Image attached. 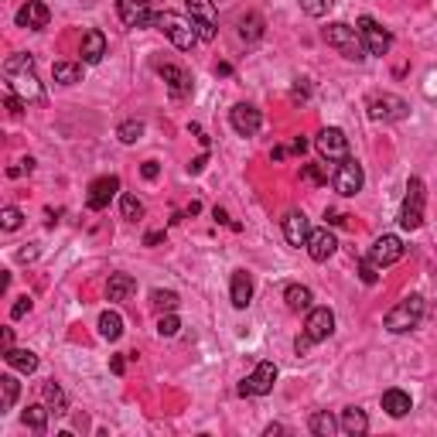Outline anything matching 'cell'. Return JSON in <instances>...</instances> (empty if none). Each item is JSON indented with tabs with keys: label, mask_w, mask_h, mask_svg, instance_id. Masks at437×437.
Wrapping results in <instances>:
<instances>
[{
	"label": "cell",
	"mask_w": 437,
	"mask_h": 437,
	"mask_svg": "<svg viewBox=\"0 0 437 437\" xmlns=\"http://www.w3.org/2000/svg\"><path fill=\"white\" fill-rule=\"evenodd\" d=\"M28 69H35V58H31V55H24V51H17V55H10V58L3 62V76L28 72Z\"/></svg>",
	"instance_id": "74e56055"
},
{
	"label": "cell",
	"mask_w": 437,
	"mask_h": 437,
	"mask_svg": "<svg viewBox=\"0 0 437 437\" xmlns=\"http://www.w3.org/2000/svg\"><path fill=\"white\" fill-rule=\"evenodd\" d=\"M117 14L126 28H147L158 24V14H151L147 0H117Z\"/></svg>",
	"instance_id": "8fae6325"
},
{
	"label": "cell",
	"mask_w": 437,
	"mask_h": 437,
	"mask_svg": "<svg viewBox=\"0 0 437 437\" xmlns=\"http://www.w3.org/2000/svg\"><path fill=\"white\" fill-rule=\"evenodd\" d=\"M181 331V321H178V315L174 311H164L160 315V321H158V335L160 338H174Z\"/></svg>",
	"instance_id": "f35d334b"
},
{
	"label": "cell",
	"mask_w": 437,
	"mask_h": 437,
	"mask_svg": "<svg viewBox=\"0 0 437 437\" xmlns=\"http://www.w3.org/2000/svg\"><path fill=\"white\" fill-rule=\"evenodd\" d=\"M324 41H328V48H335V51H338L342 58H349V62H362V58H369V51H365V44H362V35H358V28L345 24V21L328 24V28H324Z\"/></svg>",
	"instance_id": "6da1fadb"
},
{
	"label": "cell",
	"mask_w": 437,
	"mask_h": 437,
	"mask_svg": "<svg viewBox=\"0 0 437 437\" xmlns=\"http://www.w3.org/2000/svg\"><path fill=\"white\" fill-rule=\"evenodd\" d=\"M331 3H335V0H301V10H304L308 17H324V14L331 10Z\"/></svg>",
	"instance_id": "60d3db41"
},
{
	"label": "cell",
	"mask_w": 437,
	"mask_h": 437,
	"mask_svg": "<svg viewBox=\"0 0 437 437\" xmlns=\"http://www.w3.org/2000/svg\"><path fill=\"white\" fill-rule=\"evenodd\" d=\"M3 362H7L10 369L24 372V376H31V372L38 369V356H35L31 349H7V352H3Z\"/></svg>",
	"instance_id": "cb8c5ba5"
},
{
	"label": "cell",
	"mask_w": 437,
	"mask_h": 437,
	"mask_svg": "<svg viewBox=\"0 0 437 437\" xmlns=\"http://www.w3.org/2000/svg\"><path fill=\"white\" fill-rule=\"evenodd\" d=\"M331 185H335V192H338V195H345V199L358 195V192H362V185H365V171H362V164H358L356 158L338 160Z\"/></svg>",
	"instance_id": "8992f818"
},
{
	"label": "cell",
	"mask_w": 437,
	"mask_h": 437,
	"mask_svg": "<svg viewBox=\"0 0 437 437\" xmlns=\"http://www.w3.org/2000/svg\"><path fill=\"white\" fill-rule=\"evenodd\" d=\"M51 72H55V82H62V85H76L82 79V65L76 62H58Z\"/></svg>",
	"instance_id": "836d02e7"
},
{
	"label": "cell",
	"mask_w": 437,
	"mask_h": 437,
	"mask_svg": "<svg viewBox=\"0 0 437 437\" xmlns=\"http://www.w3.org/2000/svg\"><path fill=\"white\" fill-rule=\"evenodd\" d=\"M212 215H215V222H229V215H226V208H219V205L212 208Z\"/></svg>",
	"instance_id": "9f6ffc18"
},
{
	"label": "cell",
	"mask_w": 437,
	"mask_h": 437,
	"mask_svg": "<svg viewBox=\"0 0 437 437\" xmlns=\"http://www.w3.org/2000/svg\"><path fill=\"white\" fill-rule=\"evenodd\" d=\"M358 277H362V283H369V287H372V283L379 280V267H376L369 256H362V260H358Z\"/></svg>",
	"instance_id": "b9f144b4"
},
{
	"label": "cell",
	"mask_w": 437,
	"mask_h": 437,
	"mask_svg": "<svg viewBox=\"0 0 437 437\" xmlns=\"http://www.w3.org/2000/svg\"><path fill=\"white\" fill-rule=\"evenodd\" d=\"M331 331H335V311H331V308H311V311H308V321H304V335L318 345Z\"/></svg>",
	"instance_id": "9a60e30c"
},
{
	"label": "cell",
	"mask_w": 437,
	"mask_h": 437,
	"mask_svg": "<svg viewBox=\"0 0 437 437\" xmlns=\"http://www.w3.org/2000/svg\"><path fill=\"white\" fill-rule=\"evenodd\" d=\"M229 301H233V308H239V311L253 301V277H249L246 270H236V274H233V283H229Z\"/></svg>",
	"instance_id": "7402d4cb"
},
{
	"label": "cell",
	"mask_w": 437,
	"mask_h": 437,
	"mask_svg": "<svg viewBox=\"0 0 437 437\" xmlns=\"http://www.w3.org/2000/svg\"><path fill=\"white\" fill-rule=\"evenodd\" d=\"M119 212H123V219H126V222H137V219H144V201L126 192V195L119 199Z\"/></svg>",
	"instance_id": "e575fe53"
},
{
	"label": "cell",
	"mask_w": 437,
	"mask_h": 437,
	"mask_svg": "<svg viewBox=\"0 0 437 437\" xmlns=\"http://www.w3.org/2000/svg\"><path fill=\"white\" fill-rule=\"evenodd\" d=\"M215 76H233V65H229V62H219V65H215Z\"/></svg>",
	"instance_id": "816d5d0a"
},
{
	"label": "cell",
	"mask_w": 437,
	"mask_h": 437,
	"mask_svg": "<svg viewBox=\"0 0 437 437\" xmlns=\"http://www.w3.org/2000/svg\"><path fill=\"white\" fill-rule=\"evenodd\" d=\"M290 151H294V154H304V151H308V140H304V137H297V140H294V147H290Z\"/></svg>",
	"instance_id": "f5cc1de1"
},
{
	"label": "cell",
	"mask_w": 437,
	"mask_h": 437,
	"mask_svg": "<svg viewBox=\"0 0 437 437\" xmlns=\"http://www.w3.org/2000/svg\"><path fill=\"white\" fill-rule=\"evenodd\" d=\"M239 38L246 41V44L263 38V17H260V14H246V17L239 21Z\"/></svg>",
	"instance_id": "4dcf8cb0"
},
{
	"label": "cell",
	"mask_w": 437,
	"mask_h": 437,
	"mask_svg": "<svg viewBox=\"0 0 437 437\" xmlns=\"http://www.w3.org/2000/svg\"><path fill=\"white\" fill-rule=\"evenodd\" d=\"M103 55H106V35L96 31V28L85 31V35H82V62H85V65H99Z\"/></svg>",
	"instance_id": "44dd1931"
},
{
	"label": "cell",
	"mask_w": 437,
	"mask_h": 437,
	"mask_svg": "<svg viewBox=\"0 0 437 437\" xmlns=\"http://www.w3.org/2000/svg\"><path fill=\"white\" fill-rule=\"evenodd\" d=\"M406 113H410V106H406L399 96H393V92H379V96H372V99H369V117H372V119L397 123V119H403Z\"/></svg>",
	"instance_id": "9c48e42d"
},
{
	"label": "cell",
	"mask_w": 437,
	"mask_h": 437,
	"mask_svg": "<svg viewBox=\"0 0 437 437\" xmlns=\"http://www.w3.org/2000/svg\"><path fill=\"white\" fill-rule=\"evenodd\" d=\"M17 393H21V383L7 372V376H0V413H7L14 403H17Z\"/></svg>",
	"instance_id": "1f68e13d"
},
{
	"label": "cell",
	"mask_w": 437,
	"mask_h": 437,
	"mask_svg": "<svg viewBox=\"0 0 437 437\" xmlns=\"http://www.w3.org/2000/svg\"><path fill=\"white\" fill-rule=\"evenodd\" d=\"M283 301H287L290 311H311V287H304V283H290V287L283 290Z\"/></svg>",
	"instance_id": "f1b7e54d"
},
{
	"label": "cell",
	"mask_w": 437,
	"mask_h": 437,
	"mask_svg": "<svg viewBox=\"0 0 437 437\" xmlns=\"http://www.w3.org/2000/svg\"><path fill=\"white\" fill-rule=\"evenodd\" d=\"M301 178L311 181V185H328V174L321 171L318 164H301Z\"/></svg>",
	"instance_id": "7bdbcfd3"
},
{
	"label": "cell",
	"mask_w": 437,
	"mask_h": 437,
	"mask_svg": "<svg viewBox=\"0 0 437 437\" xmlns=\"http://www.w3.org/2000/svg\"><path fill=\"white\" fill-rule=\"evenodd\" d=\"M308 427H311V434H318V437H331L335 431H342V424H338L328 410H315L311 420H308Z\"/></svg>",
	"instance_id": "f546056e"
},
{
	"label": "cell",
	"mask_w": 437,
	"mask_h": 437,
	"mask_svg": "<svg viewBox=\"0 0 437 437\" xmlns=\"http://www.w3.org/2000/svg\"><path fill=\"white\" fill-rule=\"evenodd\" d=\"M117 137L123 144H137V140L144 137V123H140V119H123L117 126Z\"/></svg>",
	"instance_id": "8d00e7d4"
},
{
	"label": "cell",
	"mask_w": 437,
	"mask_h": 437,
	"mask_svg": "<svg viewBox=\"0 0 437 437\" xmlns=\"http://www.w3.org/2000/svg\"><path fill=\"white\" fill-rule=\"evenodd\" d=\"M311 345H315V342H311L308 335H297V342H294V352H297V356H308V352H311Z\"/></svg>",
	"instance_id": "c3c4849f"
},
{
	"label": "cell",
	"mask_w": 437,
	"mask_h": 437,
	"mask_svg": "<svg viewBox=\"0 0 437 437\" xmlns=\"http://www.w3.org/2000/svg\"><path fill=\"white\" fill-rule=\"evenodd\" d=\"M158 28L171 38V44L178 48V51H192L195 48V41H199V31H195V24L192 21H185L181 14H174V10H160L158 14Z\"/></svg>",
	"instance_id": "3957f363"
},
{
	"label": "cell",
	"mask_w": 437,
	"mask_h": 437,
	"mask_svg": "<svg viewBox=\"0 0 437 437\" xmlns=\"http://www.w3.org/2000/svg\"><path fill=\"white\" fill-rule=\"evenodd\" d=\"M160 239H164V233H147V236H144V246H158Z\"/></svg>",
	"instance_id": "f907efd6"
},
{
	"label": "cell",
	"mask_w": 437,
	"mask_h": 437,
	"mask_svg": "<svg viewBox=\"0 0 437 437\" xmlns=\"http://www.w3.org/2000/svg\"><path fill=\"white\" fill-rule=\"evenodd\" d=\"M280 226H283V239H287L290 246L301 249V246L308 242V233H311V229H308V215H304V212H297V208L287 212V215L280 219Z\"/></svg>",
	"instance_id": "d6986e66"
},
{
	"label": "cell",
	"mask_w": 437,
	"mask_h": 437,
	"mask_svg": "<svg viewBox=\"0 0 437 437\" xmlns=\"http://www.w3.org/2000/svg\"><path fill=\"white\" fill-rule=\"evenodd\" d=\"M41 393H44V403L51 406V413H55V417L69 413V397H65V390H62L55 379H48V383L41 386Z\"/></svg>",
	"instance_id": "4316f807"
},
{
	"label": "cell",
	"mask_w": 437,
	"mask_h": 437,
	"mask_svg": "<svg viewBox=\"0 0 437 437\" xmlns=\"http://www.w3.org/2000/svg\"><path fill=\"white\" fill-rule=\"evenodd\" d=\"M24 106H28V103H24L17 92H10V96H7V110H10L14 117H21V113H24Z\"/></svg>",
	"instance_id": "bcb514c9"
},
{
	"label": "cell",
	"mask_w": 437,
	"mask_h": 437,
	"mask_svg": "<svg viewBox=\"0 0 437 437\" xmlns=\"http://www.w3.org/2000/svg\"><path fill=\"white\" fill-rule=\"evenodd\" d=\"M270 158H274V160H283V158H287V147H274V154H270Z\"/></svg>",
	"instance_id": "680465c9"
},
{
	"label": "cell",
	"mask_w": 437,
	"mask_h": 437,
	"mask_svg": "<svg viewBox=\"0 0 437 437\" xmlns=\"http://www.w3.org/2000/svg\"><path fill=\"white\" fill-rule=\"evenodd\" d=\"M151 304H154L160 315H164V311H174V308L181 304V297H178L174 290H160V287H158V290H151Z\"/></svg>",
	"instance_id": "d590c367"
},
{
	"label": "cell",
	"mask_w": 437,
	"mask_h": 437,
	"mask_svg": "<svg viewBox=\"0 0 437 437\" xmlns=\"http://www.w3.org/2000/svg\"><path fill=\"white\" fill-rule=\"evenodd\" d=\"M110 369H113L117 376H123V356H113V362H110Z\"/></svg>",
	"instance_id": "11a10c76"
},
{
	"label": "cell",
	"mask_w": 437,
	"mask_h": 437,
	"mask_svg": "<svg viewBox=\"0 0 437 437\" xmlns=\"http://www.w3.org/2000/svg\"><path fill=\"white\" fill-rule=\"evenodd\" d=\"M119 192V178L117 174H106V178H96L92 185H89V195H85V205L92 208V212H103L110 199Z\"/></svg>",
	"instance_id": "e0dca14e"
},
{
	"label": "cell",
	"mask_w": 437,
	"mask_h": 437,
	"mask_svg": "<svg viewBox=\"0 0 437 437\" xmlns=\"http://www.w3.org/2000/svg\"><path fill=\"white\" fill-rule=\"evenodd\" d=\"M7 85H10V92H17L24 103H44V89H41V82H38V76H35V69L7 76Z\"/></svg>",
	"instance_id": "5bb4252c"
},
{
	"label": "cell",
	"mask_w": 437,
	"mask_h": 437,
	"mask_svg": "<svg viewBox=\"0 0 437 437\" xmlns=\"http://www.w3.org/2000/svg\"><path fill=\"white\" fill-rule=\"evenodd\" d=\"M424 311H427V301H424L420 294H410V297H403L399 304H393V308L386 311L383 324H386L393 335H403V331H413V328L424 321Z\"/></svg>",
	"instance_id": "7a4b0ae2"
},
{
	"label": "cell",
	"mask_w": 437,
	"mask_h": 437,
	"mask_svg": "<svg viewBox=\"0 0 437 437\" xmlns=\"http://www.w3.org/2000/svg\"><path fill=\"white\" fill-rule=\"evenodd\" d=\"M199 212H201V205H199V201H192V205L185 208V215H199Z\"/></svg>",
	"instance_id": "91938a15"
},
{
	"label": "cell",
	"mask_w": 437,
	"mask_h": 437,
	"mask_svg": "<svg viewBox=\"0 0 437 437\" xmlns=\"http://www.w3.org/2000/svg\"><path fill=\"white\" fill-rule=\"evenodd\" d=\"M277 383V365L274 362H256V369L239 383V397H267Z\"/></svg>",
	"instance_id": "ba28073f"
},
{
	"label": "cell",
	"mask_w": 437,
	"mask_h": 437,
	"mask_svg": "<svg viewBox=\"0 0 437 437\" xmlns=\"http://www.w3.org/2000/svg\"><path fill=\"white\" fill-rule=\"evenodd\" d=\"M21 222H24V215H21V208H14V205H7V208L0 212V226H3L7 233H14V229H21Z\"/></svg>",
	"instance_id": "ab89813d"
},
{
	"label": "cell",
	"mask_w": 437,
	"mask_h": 437,
	"mask_svg": "<svg viewBox=\"0 0 437 437\" xmlns=\"http://www.w3.org/2000/svg\"><path fill=\"white\" fill-rule=\"evenodd\" d=\"M133 290H137V280L130 277V274H113L110 283H106V297L110 301H126Z\"/></svg>",
	"instance_id": "83f0119b"
},
{
	"label": "cell",
	"mask_w": 437,
	"mask_h": 437,
	"mask_svg": "<svg viewBox=\"0 0 437 437\" xmlns=\"http://www.w3.org/2000/svg\"><path fill=\"white\" fill-rule=\"evenodd\" d=\"M338 424H342V431L349 437H362L369 431V417H365V410H358V406H345Z\"/></svg>",
	"instance_id": "603a6c76"
},
{
	"label": "cell",
	"mask_w": 437,
	"mask_h": 437,
	"mask_svg": "<svg viewBox=\"0 0 437 437\" xmlns=\"http://www.w3.org/2000/svg\"><path fill=\"white\" fill-rule=\"evenodd\" d=\"M48 417H51V406L48 403H31L28 410H24V427L28 431H35V434H44L48 431Z\"/></svg>",
	"instance_id": "d4e9b609"
},
{
	"label": "cell",
	"mask_w": 437,
	"mask_h": 437,
	"mask_svg": "<svg viewBox=\"0 0 437 437\" xmlns=\"http://www.w3.org/2000/svg\"><path fill=\"white\" fill-rule=\"evenodd\" d=\"M410 406H413V403H410V393H403V390H386V393H383V410H386L390 417H397V420L410 413Z\"/></svg>",
	"instance_id": "484cf974"
},
{
	"label": "cell",
	"mask_w": 437,
	"mask_h": 437,
	"mask_svg": "<svg viewBox=\"0 0 437 437\" xmlns=\"http://www.w3.org/2000/svg\"><path fill=\"white\" fill-rule=\"evenodd\" d=\"M304 246H308V256H311L315 263H324V260H328V256L338 249V239L331 236L328 229H311Z\"/></svg>",
	"instance_id": "ffe728a7"
},
{
	"label": "cell",
	"mask_w": 437,
	"mask_h": 437,
	"mask_svg": "<svg viewBox=\"0 0 437 437\" xmlns=\"http://www.w3.org/2000/svg\"><path fill=\"white\" fill-rule=\"evenodd\" d=\"M358 35H362V44H365V51L369 55H376V58H383L386 51H390V44H393V35L376 21V17H369V14H362L358 17Z\"/></svg>",
	"instance_id": "5b68a950"
},
{
	"label": "cell",
	"mask_w": 437,
	"mask_h": 437,
	"mask_svg": "<svg viewBox=\"0 0 437 437\" xmlns=\"http://www.w3.org/2000/svg\"><path fill=\"white\" fill-rule=\"evenodd\" d=\"M205 164H208V154H199V158L188 164V174H201V171H205Z\"/></svg>",
	"instance_id": "681fc988"
},
{
	"label": "cell",
	"mask_w": 437,
	"mask_h": 437,
	"mask_svg": "<svg viewBox=\"0 0 437 437\" xmlns=\"http://www.w3.org/2000/svg\"><path fill=\"white\" fill-rule=\"evenodd\" d=\"M318 151H321V158H328V160H345L349 158V137H345V130L324 126L318 133Z\"/></svg>",
	"instance_id": "4fadbf2b"
},
{
	"label": "cell",
	"mask_w": 437,
	"mask_h": 437,
	"mask_svg": "<svg viewBox=\"0 0 437 437\" xmlns=\"http://www.w3.org/2000/svg\"><path fill=\"white\" fill-rule=\"evenodd\" d=\"M424 205H427V192H424V181L420 178H410L406 181V199L399 208V226L403 229H420L424 226Z\"/></svg>",
	"instance_id": "277c9868"
},
{
	"label": "cell",
	"mask_w": 437,
	"mask_h": 437,
	"mask_svg": "<svg viewBox=\"0 0 437 437\" xmlns=\"http://www.w3.org/2000/svg\"><path fill=\"white\" fill-rule=\"evenodd\" d=\"M7 349H14V331H10V328H3V352H7Z\"/></svg>",
	"instance_id": "db71d44e"
},
{
	"label": "cell",
	"mask_w": 437,
	"mask_h": 437,
	"mask_svg": "<svg viewBox=\"0 0 437 437\" xmlns=\"http://www.w3.org/2000/svg\"><path fill=\"white\" fill-rule=\"evenodd\" d=\"M140 174H144L147 181H154V178H158V174H160L158 160H144V164H140Z\"/></svg>",
	"instance_id": "7dc6e473"
},
{
	"label": "cell",
	"mask_w": 437,
	"mask_h": 437,
	"mask_svg": "<svg viewBox=\"0 0 437 437\" xmlns=\"http://www.w3.org/2000/svg\"><path fill=\"white\" fill-rule=\"evenodd\" d=\"M28 311H31V297L24 294V297H17V301H14V308H10V318H24Z\"/></svg>",
	"instance_id": "f6af8a7d"
},
{
	"label": "cell",
	"mask_w": 437,
	"mask_h": 437,
	"mask_svg": "<svg viewBox=\"0 0 437 437\" xmlns=\"http://www.w3.org/2000/svg\"><path fill=\"white\" fill-rule=\"evenodd\" d=\"M99 335L106 342H117L119 335H123V318H119L117 311H103L99 315Z\"/></svg>",
	"instance_id": "d6a6232c"
},
{
	"label": "cell",
	"mask_w": 437,
	"mask_h": 437,
	"mask_svg": "<svg viewBox=\"0 0 437 437\" xmlns=\"http://www.w3.org/2000/svg\"><path fill=\"white\" fill-rule=\"evenodd\" d=\"M229 123H233V130H236L239 137H256L260 126H263V117H260L256 106H249V103H236V106L229 110Z\"/></svg>",
	"instance_id": "7c38bea8"
},
{
	"label": "cell",
	"mask_w": 437,
	"mask_h": 437,
	"mask_svg": "<svg viewBox=\"0 0 437 437\" xmlns=\"http://www.w3.org/2000/svg\"><path fill=\"white\" fill-rule=\"evenodd\" d=\"M403 239L399 236H393V233H383V236L372 242V249H369V260L383 270V267H393L397 260H403Z\"/></svg>",
	"instance_id": "30bf717a"
},
{
	"label": "cell",
	"mask_w": 437,
	"mask_h": 437,
	"mask_svg": "<svg viewBox=\"0 0 437 437\" xmlns=\"http://www.w3.org/2000/svg\"><path fill=\"white\" fill-rule=\"evenodd\" d=\"M158 72H160V79H164V85L171 89L174 99L192 96V76H188V69H181V65H174V62H164V65H158Z\"/></svg>",
	"instance_id": "2e32d148"
},
{
	"label": "cell",
	"mask_w": 437,
	"mask_h": 437,
	"mask_svg": "<svg viewBox=\"0 0 437 437\" xmlns=\"http://www.w3.org/2000/svg\"><path fill=\"white\" fill-rule=\"evenodd\" d=\"M17 28H31V31H41V28H48V21H51V10L41 3V0H28L21 10H17Z\"/></svg>",
	"instance_id": "ac0fdd59"
},
{
	"label": "cell",
	"mask_w": 437,
	"mask_h": 437,
	"mask_svg": "<svg viewBox=\"0 0 437 437\" xmlns=\"http://www.w3.org/2000/svg\"><path fill=\"white\" fill-rule=\"evenodd\" d=\"M185 7H188V17H192L199 38L201 41L215 38V28H219V10H215V3H212V0H185Z\"/></svg>",
	"instance_id": "52a82bcc"
},
{
	"label": "cell",
	"mask_w": 437,
	"mask_h": 437,
	"mask_svg": "<svg viewBox=\"0 0 437 437\" xmlns=\"http://www.w3.org/2000/svg\"><path fill=\"white\" fill-rule=\"evenodd\" d=\"M283 431H287V427H283V424H270V427H267V437H274V434H283Z\"/></svg>",
	"instance_id": "6f0895ef"
},
{
	"label": "cell",
	"mask_w": 437,
	"mask_h": 437,
	"mask_svg": "<svg viewBox=\"0 0 437 437\" xmlns=\"http://www.w3.org/2000/svg\"><path fill=\"white\" fill-rule=\"evenodd\" d=\"M290 96H294V103H304V99L311 96V82L297 79V82H294V92H290Z\"/></svg>",
	"instance_id": "ee69618b"
}]
</instances>
